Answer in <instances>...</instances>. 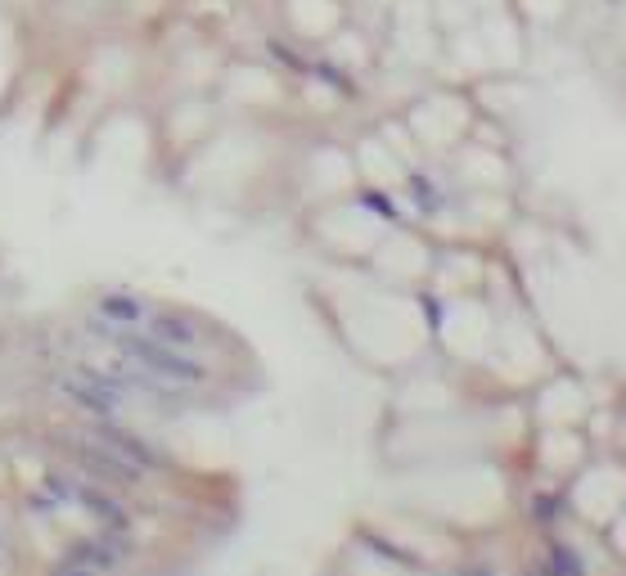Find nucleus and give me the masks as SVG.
I'll list each match as a JSON object with an SVG mask.
<instances>
[{"mask_svg": "<svg viewBox=\"0 0 626 576\" xmlns=\"http://www.w3.org/2000/svg\"><path fill=\"white\" fill-rule=\"evenodd\" d=\"M149 311H154V306H149L145 297L127 293V288H113V293H100V302H95V329L100 333L145 329Z\"/></svg>", "mask_w": 626, "mask_h": 576, "instance_id": "nucleus-2", "label": "nucleus"}, {"mask_svg": "<svg viewBox=\"0 0 626 576\" xmlns=\"http://www.w3.org/2000/svg\"><path fill=\"white\" fill-rule=\"evenodd\" d=\"M550 563H554V576H581V563L572 558V549H563V545L550 549Z\"/></svg>", "mask_w": 626, "mask_h": 576, "instance_id": "nucleus-4", "label": "nucleus"}, {"mask_svg": "<svg viewBox=\"0 0 626 576\" xmlns=\"http://www.w3.org/2000/svg\"><path fill=\"white\" fill-rule=\"evenodd\" d=\"M145 333H154V338L167 342V347L190 351V356H199L203 338H208V329H203V324L194 320L190 311H172V306H163V311H149Z\"/></svg>", "mask_w": 626, "mask_h": 576, "instance_id": "nucleus-3", "label": "nucleus"}, {"mask_svg": "<svg viewBox=\"0 0 626 576\" xmlns=\"http://www.w3.org/2000/svg\"><path fill=\"white\" fill-rule=\"evenodd\" d=\"M64 392L95 419H113L127 401V383L113 374H100V369H77L73 378H64Z\"/></svg>", "mask_w": 626, "mask_h": 576, "instance_id": "nucleus-1", "label": "nucleus"}]
</instances>
